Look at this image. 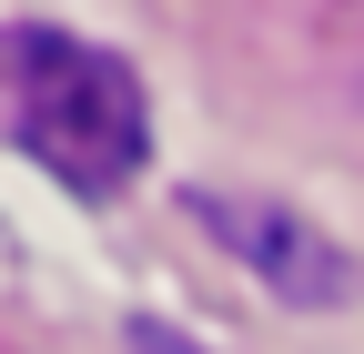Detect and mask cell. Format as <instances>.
<instances>
[{
	"label": "cell",
	"mask_w": 364,
	"mask_h": 354,
	"mask_svg": "<svg viewBox=\"0 0 364 354\" xmlns=\"http://www.w3.org/2000/svg\"><path fill=\"white\" fill-rule=\"evenodd\" d=\"M11 132L81 203L122 193L132 172H142V152H152V112H142L132 61L91 51L71 31H21L11 41Z\"/></svg>",
	"instance_id": "6da1fadb"
},
{
	"label": "cell",
	"mask_w": 364,
	"mask_h": 354,
	"mask_svg": "<svg viewBox=\"0 0 364 354\" xmlns=\"http://www.w3.org/2000/svg\"><path fill=\"white\" fill-rule=\"evenodd\" d=\"M193 213L223 233V253L253 263L284 304H344V294H354V263L314 233L304 213H284V203H243V193H193Z\"/></svg>",
	"instance_id": "7a4b0ae2"
}]
</instances>
